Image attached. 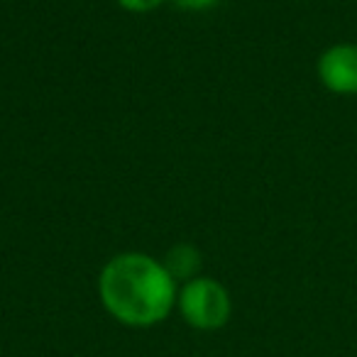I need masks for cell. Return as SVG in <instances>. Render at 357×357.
I'll use <instances>...</instances> for the list:
<instances>
[{"label":"cell","instance_id":"1","mask_svg":"<svg viewBox=\"0 0 357 357\" xmlns=\"http://www.w3.org/2000/svg\"><path fill=\"white\" fill-rule=\"evenodd\" d=\"M98 294L105 311L130 328L162 323L176 303V279L164 262L142 252H125L103 267Z\"/></svg>","mask_w":357,"mask_h":357},{"label":"cell","instance_id":"2","mask_svg":"<svg viewBox=\"0 0 357 357\" xmlns=\"http://www.w3.org/2000/svg\"><path fill=\"white\" fill-rule=\"evenodd\" d=\"M178 311L191 328L199 331H218L230 321L233 301L228 289L208 277H196L184 284L176 296Z\"/></svg>","mask_w":357,"mask_h":357},{"label":"cell","instance_id":"3","mask_svg":"<svg viewBox=\"0 0 357 357\" xmlns=\"http://www.w3.org/2000/svg\"><path fill=\"white\" fill-rule=\"evenodd\" d=\"M318 79L337 96L357 93V45H335L318 59Z\"/></svg>","mask_w":357,"mask_h":357},{"label":"cell","instance_id":"4","mask_svg":"<svg viewBox=\"0 0 357 357\" xmlns=\"http://www.w3.org/2000/svg\"><path fill=\"white\" fill-rule=\"evenodd\" d=\"M164 267L169 269L174 279H196L194 274L201 269V257H199V250L191 248V245H178V248L169 250L167 255V262Z\"/></svg>","mask_w":357,"mask_h":357},{"label":"cell","instance_id":"5","mask_svg":"<svg viewBox=\"0 0 357 357\" xmlns=\"http://www.w3.org/2000/svg\"><path fill=\"white\" fill-rule=\"evenodd\" d=\"M120 6L130 13H147V10H154L164 3V0H118Z\"/></svg>","mask_w":357,"mask_h":357},{"label":"cell","instance_id":"6","mask_svg":"<svg viewBox=\"0 0 357 357\" xmlns=\"http://www.w3.org/2000/svg\"><path fill=\"white\" fill-rule=\"evenodd\" d=\"M176 3L186 10H206V8H213L220 0H176Z\"/></svg>","mask_w":357,"mask_h":357}]
</instances>
